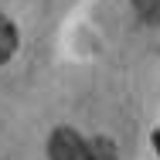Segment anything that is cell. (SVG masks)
<instances>
[{"instance_id":"1","label":"cell","mask_w":160,"mask_h":160,"mask_svg":"<svg viewBox=\"0 0 160 160\" xmlns=\"http://www.w3.org/2000/svg\"><path fill=\"white\" fill-rule=\"evenodd\" d=\"M48 157L51 160H92L89 157V143L68 126L51 133V140H48Z\"/></svg>"},{"instance_id":"2","label":"cell","mask_w":160,"mask_h":160,"mask_svg":"<svg viewBox=\"0 0 160 160\" xmlns=\"http://www.w3.org/2000/svg\"><path fill=\"white\" fill-rule=\"evenodd\" d=\"M14 51H17V31H14V24L0 14V65L7 62Z\"/></svg>"},{"instance_id":"3","label":"cell","mask_w":160,"mask_h":160,"mask_svg":"<svg viewBox=\"0 0 160 160\" xmlns=\"http://www.w3.org/2000/svg\"><path fill=\"white\" fill-rule=\"evenodd\" d=\"M89 157H92V160H116V143L106 140V136L89 140Z\"/></svg>"},{"instance_id":"4","label":"cell","mask_w":160,"mask_h":160,"mask_svg":"<svg viewBox=\"0 0 160 160\" xmlns=\"http://www.w3.org/2000/svg\"><path fill=\"white\" fill-rule=\"evenodd\" d=\"M133 7H136V14H140L143 21L160 24V0H133Z\"/></svg>"}]
</instances>
